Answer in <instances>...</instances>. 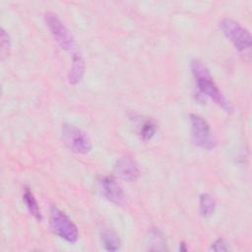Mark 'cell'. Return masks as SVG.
I'll return each mask as SVG.
<instances>
[{"label": "cell", "instance_id": "cell-8", "mask_svg": "<svg viewBox=\"0 0 252 252\" xmlns=\"http://www.w3.org/2000/svg\"><path fill=\"white\" fill-rule=\"evenodd\" d=\"M113 171L122 180L133 182L140 176V170L136 161L130 157L120 158L114 164Z\"/></svg>", "mask_w": 252, "mask_h": 252}, {"label": "cell", "instance_id": "cell-10", "mask_svg": "<svg viewBox=\"0 0 252 252\" xmlns=\"http://www.w3.org/2000/svg\"><path fill=\"white\" fill-rule=\"evenodd\" d=\"M23 201L26 204V207L29 211V213L38 221L41 220L42 216L40 213V209L39 206L37 204V201L33 195V193L32 192L30 187H25L24 189V193H23Z\"/></svg>", "mask_w": 252, "mask_h": 252}, {"label": "cell", "instance_id": "cell-5", "mask_svg": "<svg viewBox=\"0 0 252 252\" xmlns=\"http://www.w3.org/2000/svg\"><path fill=\"white\" fill-rule=\"evenodd\" d=\"M61 136L66 147L76 154L86 155L92 151L93 145L88 135L72 124L64 123L62 125Z\"/></svg>", "mask_w": 252, "mask_h": 252}, {"label": "cell", "instance_id": "cell-14", "mask_svg": "<svg viewBox=\"0 0 252 252\" xmlns=\"http://www.w3.org/2000/svg\"><path fill=\"white\" fill-rule=\"evenodd\" d=\"M157 129H158V125H157L155 120H153V119L146 120L143 123V125L141 127V130H140L141 138L144 141L151 140L155 136V134L157 132Z\"/></svg>", "mask_w": 252, "mask_h": 252}, {"label": "cell", "instance_id": "cell-11", "mask_svg": "<svg viewBox=\"0 0 252 252\" xmlns=\"http://www.w3.org/2000/svg\"><path fill=\"white\" fill-rule=\"evenodd\" d=\"M100 239L104 249L108 251H117L120 249V239L113 230L108 228L102 229L100 232Z\"/></svg>", "mask_w": 252, "mask_h": 252}, {"label": "cell", "instance_id": "cell-9", "mask_svg": "<svg viewBox=\"0 0 252 252\" xmlns=\"http://www.w3.org/2000/svg\"><path fill=\"white\" fill-rule=\"evenodd\" d=\"M85 73V61L81 53L77 50L72 52V66L68 73V82L71 85H77Z\"/></svg>", "mask_w": 252, "mask_h": 252}, {"label": "cell", "instance_id": "cell-13", "mask_svg": "<svg viewBox=\"0 0 252 252\" xmlns=\"http://www.w3.org/2000/svg\"><path fill=\"white\" fill-rule=\"evenodd\" d=\"M200 214L203 218L211 217L216 209V201L214 197L209 193H203L200 195Z\"/></svg>", "mask_w": 252, "mask_h": 252}, {"label": "cell", "instance_id": "cell-4", "mask_svg": "<svg viewBox=\"0 0 252 252\" xmlns=\"http://www.w3.org/2000/svg\"><path fill=\"white\" fill-rule=\"evenodd\" d=\"M44 22L57 44L66 51H75L76 43L73 35L59 17L53 12L44 14Z\"/></svg>", "mask_w": 252, "mask_h": 252}, {"label": "cell", "instance_id": "cell-17", "mask_svg": "<svg viewBox=\"0 0 252 252\" xmlns=\"http://www.w3.org/2000/svg\"><path fill=\"white\" fill-rule=\"evenodd\" d=\"M184 246V243H180V247H179V249L181 250V251H186L187 250V248L186 247H183Z\"/></svg>", "mask_w": 252, "mask_h": 252}, {"label": "cell", "instance_id": "cell-6", "mask_svg": "<svg viewBox=\"0 0 252 252\" xmlns=\"http://www.w3.org/2000/svg\"><path fill=\"white\" fill-rule=\"evenodd\" d=\"M191 136L194 145L203 150H213L217 146V139L209 123L200 115H190Z\"/></svg>", "mask_w": 252, "mask_h": 252}, {"label": "cell", "instance_id": "cell-15", "mask_svg": "<svg viewBox=\"0 0 252 252\" xmlns=\"http://www.w3.org/2000/svg\"><path fill=\"white\" fill-rule=\"evenodd\" d=\"M0 54H1V59L4 60L9 56L10 53V48H11V39L7 32L2 28L1 29V34H0Z\"/></svg>", "mask_w": 252, "mask_h": 252}, {"label": "cell", "instance_id": "cell-1", "mask_svg": "<svg viewBox=\"0 0 252 252\" xmlns=\"http://www.w3.org/2000/svg\"><path fill=\"white\" fill-rule=\"evenodd\" d=\"M191 72L194 77L196 87L203 95L209 97L226 112H231L233 110L230 102L224 97L213 80L208 68L201 61L193 60L191 62Z\"/></svg>", "mask_w": 252, "mask_h": 252}, {"label": "cell", "instance_id": "cell-2", "mask_svg": "<svg viewBox=\"0 0 252 252\" xmlns=\"http://www.w3.org/2000/svg\"><path fill=\"white\" fill-rule=\"evenodd\" d=\"M49 222L51 230L58 237L69 243L77 242L79 230L72 220L58 207L51 206L49 212Z\"/></svg>", "mask_w": 252, "mask_h": 252}, {"label": "cell", "instance_id": "cell-3", "mask_svg": "<svg viewBox=\"0 0 252 252\" xmlns=\"http://www.w3.org/2000/svg\"><path fill=\"white\" fill-rule=\"evenodd\" d=\"M220 28L238 51L242 52L250 49L252 43L251 35L238 22L230 18H223L220 22Z\"/></svg>", "mask_w": 252, "mask_h": 252}, {"label": "cell", "instance_id": "cell-12", "mask_svg": "<svg viewBox=\"0 0 252 252\" xmlns=\"http://www.w3.org/2000/svg\"><path fill=\"white\" fill-rule=\"evenodd\" d=\"M148 244L150 250L153 251H165L167 250L166 247V240L161 233L160 230L158 228L151 229L149 236H148Z\"/></svg>", "mask_w": 252, "mask_h": 252}, {"label": "cell", "instance_id": "cell-7", "mask_svg": "<svg viewBox=\"0 0 252 252\" xmlns=\"http://www.w3.org/2000/svg\"><path fill=\"white\" fill-rule=\"evenodd\" d=\"M96 185L100 193L110 202L114 204H121L124 200V193L116 182V180L109 175L99 176L96 179Z\"/></svg>", "mask_w": 252, "mask_h": 252}, {"label": "cell", "instance_id": "cell-16", "mask_svg": "<svg viewBox=\"0 0 252 252\" xmlns=\"http://www.w3.org/2000/svg\"><path fill=\"white\" fill-rule=\"evenodd\" d=\"M211 249L214 251H228V250H230L228 244L221 238H218L217 240H215L211 246Z\"/></svg>", "mask_w": 252, "mask_h": 252}]
</instances>
